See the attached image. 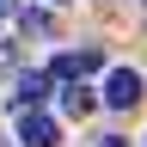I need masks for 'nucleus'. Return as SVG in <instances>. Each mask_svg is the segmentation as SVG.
Wrapping results in <instances>:
<instances>
[{
  "mask_svg": "<svg viewBox=\"0 0 147 147\" xmlns=\"http://www.w3.org/2000/svg\"><path fill=\"white\" fill-rule=\"evenodd\" d=\"M141 74L135 67H110V80H104V104H117V110H129V104H141Z\"/></svg>",
  "mask_w": 147,
  "mask_h": 147,
  "instance_id": "1",
  "label": "nucleus"
},
{
  "mask_svg": "<svg viewBox=\"0 0 147 147\" xmlns=\"http://www.w3.org/2000/svg\"><path fill=\"white\" fill-rule=\"evenodd\" d=\"M98 67H104V55H98V49H67V55H55L49 80H86V74H98Z\"/></svg>",
  "mask_w": 147,
  "mask_h": 147,
  "instance_id": "2",
  "label": "nucleus"
},
{
  "mask_svg": "<svg viewBox=\"0 0 147 147\" xmlns=\"http://www.w3.org/2000/svg\"><path fill=\"white\" fill-rule=\"evenodd\" d=\"M49 98V74H18V86H12V110H37V104H43Z\"/></svg>",
  "mask_w": 147,
  "mask_h": 147,
  "instance_id": "3",
  "label": "nucleus"
},
{
  "mask_svg": "<svg viewBox=\"0 0 147 147\" xmlns=\"http://www.w3.org/2000/svg\"><path fill=\"white\" fill-rule=\"evenodd\" d=\"M18 147H55V123L37 110H18Z\"/></svg>",
  "mask_w": 147,
  "mask_h": 147,
  "instance_id": "4",
  "label": "nucleus"
},
{
  "mask_svg": "<svg viewBox=\"0 0 147 147\" xmlns=\"http://www.w3.org/2000/svg\"><path fill=\"white\" fill-rule=\"evenodd\" d=\"M92 104H98V98H92V86H86V80H67V92H61V110H67V117H86Z\"/></svg>",
  "mask_w": 147,
  "mask_h": 147,
  "instance_id": "5",
  "label": "nucleus"
},
{
  "mask_svg": "<svg viewBox=\"0 0 147 147\" xmlns=\"http://www.w3.org/2000/svg\"><path fill=\"white\" fill-rule=\"evenodd\" d=\"M98 147H129V141L123 135H98Z\"/></svg>",
  "mask_w": 147,
  "mask_h": 147,
  "instance_id": "6",
  "label": "nucleus"
},
{
  "mask_svg": "<svg viewBox=\"0 0 147 147\" xmlns=\"http://www.w3.org/2000/svg\"><path fill=\"white\" fill-rule=\"evenodd\" d=\"M6 12H18V0H0V18H6Z\"/></svg>",
  "mask_w": 147,
  "mask_h": 147,
  "instance_id": "7",
  "label": "nucleus"
}]
</instances>
